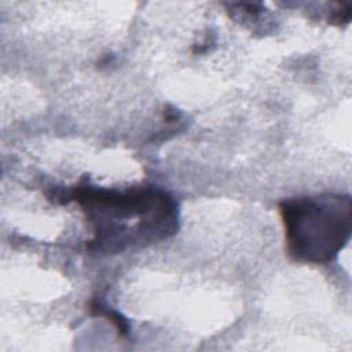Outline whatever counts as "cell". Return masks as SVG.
<instances>
[{"instance_id": "1", "label": "cell", "mask_w": 352, "mask_h": 352, "mask_svg": "<svg viewBox=\"0 0 352 352\" xmlns=\"http://www.w3.org/2000/svg\"><path fill=\"white\" fill-rule=\"evenodd\" d=\"M52 198L80 205L92 228L94 235L88 242L92 252L116 254L160 242L177 230V202L160 187L116 190L80 183L54 192Z\"/></svg>"}, {"instance_id": "2", "label": "cell", "mask_w": 352, "mask_h": 352, "mask_svg": "<svg viewBox=\"0 0 352 352\" xmlns=\"http://www.w3.org/2000/svg\"><path fill=\"white\" fill-rule=\"evenodd\" d=\"M289 254L298 261L322 264L336 258L352 231L349 195L320 194L279 202Z\"/></svg>"}]
</instances>
